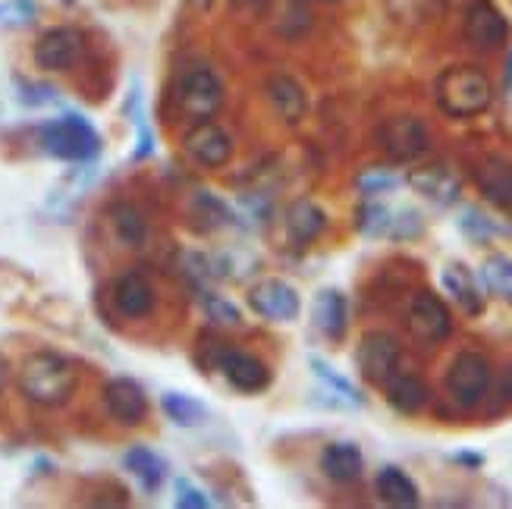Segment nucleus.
I'll return each instance as SVG.
<instances>
[{
  "label": "nucleus",
  "mask_w": 512,
  "mask_h": 509,
  "mask_svg": "<svg viewBox=\"0 0 512 509\" xmlns=\"http://www.w3.org/2000/svg\"><path fill=\"white\" fill-rule=\"evenodd\" d=\"M183 148H186L189 158L198 167H205V170L227 167L233 161V151H236L233 136L220 123H214V120L192 123V129L183 136Z\"/></svg>",
  "instance_id": "10"
},
{
  "label": "nucleus",
  "mask_w": 512,
  "mask_h": 509,
  "mask_svg": "<svg viewBox=\"0 0 512 509\" xmlns=\"http://www.w3.org/2000/svg\"><path fill=\"white\" fill-rule=\"evenodd\" d=\"M396 186H399L396 176H381V173H371L362 180L365 195H377V192H387V189H396Z\"/></svg>",
  "instance_id": "33"
},
{
  "label": "nucleus",
  "mask_w": 512,
  "mask_h": 509,
  "mask_svg": "<svg viewBox=\"0 0 512 509\" xmlns=\"http://www.w3.org/2000/svg\"><path fill=\"white\" fill-rule=\"evenodd\" d=\"M41 148L60 161H88L98 151V132L79 114L41 126Z\"/></svg>",
  "instance_id": "5"
},
{
  "label": "nucleus",
  "mask_w": 512,
  "mask_h": 509,
  "mask_svg": "<svg viewBox=\"0 0 512 509\" xmlns=\"http://www.w3.org/2000/svg\"><path fill=\"white\" fill-rule=\"evenodd\" d=\"M205 308H208L211 321L224 324V327H236V324L242 321V318H239V308L230 305L227 299H220V296H208V299H205Z\"/></svg>",
  "instance_id": "31"
},
{
  "label": "nucleus",
  "mask_w": 512,
  "mask_h": 509,
  "mask_svg": "<svg viewBox=\"0 0 512 509\" xmlns=\"http://www.w3.org/2000/svg\"><path fill=\"white\" fill-rule=\"evenodd\" d=\"M321 469L330 481L337 484H352L362 478V469H365V456L362 450L349 444V440H337V444H330L324 453H321Z\"/></svg>",
  "instance_id": "19"
},
{
  "label": "nucleus",
  "mask_w": 512,
  "mask_h": 509,
  "mask_svg": "<svg viewBox=\"0 0 512 509\" xmlns=\"http://www.w3.org/2000/svg\"><path fill=\"white\" fill-rule=\"evenodd\" d=\"M249 308L264 321H296L302 302L293 283L271 277L255 283L249 290Z\"/></svg>",
  "instance_id": "13"
},
{
  "label": "nucleus",
  "mask_w": 512,
  "mask_h": 509,
  "mask_svg": "<svg viewBox=\"0 0 512 509\" xmlns=\"http://www.w3.org/2000/svg\"><path fill=\"white\" fill-rule=\"evenodd\" d=\"M315 327L330 340V343H340L346 337V327H349V305L346 296L337 290H321L315 296Z\"/></svg>",
  "instance_id": "21"
},
{
  "label": "nucleus",
  "mask_w": 512,
  "mask_h": 509,
  "mask_svg": "<svg viewBox=\"0 0 512 509\" xmlns=\"http://www.w3.org/2000/svg\"><path fill=\"white\" fill-rule=\"evenodd\" d=\"M434 101L447 117L453 120H472L481 117L494 104V82L481 66L456 63L447 66L434 82Z\"/></svg>",
  "instance_id": "2"
},
{
  "label": "nucleus",
  "mask_w": 512,
  "mask_h": 509,
  "mask_svg": "<svg viewBox=\"0 0 512 509\" xmlns=\"http://www.w3.org/2000/svg\"><path fill=\"white\" fill-rule=\"evenodd\" d=\"M176 506H183V509H189V506L205 509L208 506V497L198 491V488H192V484L180 481V484H176Z\"/></svg>",
  "instance_id": "32"
},
{
  "label": "nucleus",
  "mask_w": 512,
  "mask_h": 509,
  "mask_svg": "<svg viewBox=\"0 0 512 509\" xmlns=\"http://www.w3.org/2000/svg\"><path fill=\"white\" fill-rule=\"evenodd\" d=\"M475 183L484 198L500 211H512V161L503 154H487L475 167Z\"/></svg>",
  "instance_id": "17"
},
{
  "label": "nucleus",
  "mask_w": 512,
  "mask_h": 509,
  "mask_svg": "<svg viewBox=\"0 0 512 509\" xmlns=\"http://www.w3.org/2000/svg\"><path fill=\"white\" fill-rule=\"evenodd\" d=\"M321 4H337V0H321Z\"/></svg>",
  "instance_id": "39"
},
{
  "label": "nucleus",
  "mask_w": 512,
  "mask_h": 509,
  "mask_svg": "<svg viewBox=\"0 0 512 509\" xmlns=\"http://www.w3.org/2000/svg\"><path fill=\"white\" fill-rule=\"evenodd\" d=\"M123 466L139 478V484L148 491V494H154L164 484V478H167V466H164V459L158 456V453H151L148 447H132L129 453H126V459H123Z\"/></svg>",
  "instance_id": "26"
},
{
  "label": "nucleus",
  "mask_w": 512,
  "mask_h": 509,
  "mask_svg": "<svg viewBox=\"0 0 512 509\" xmlns=\"http://www.w3.org/2000/svg\"><path fill=\"white\" fill-rule=\"evenodd\" d=\"M19 393L26 396L32 406L41 409H60L73 400V393L79 387V371L76 365L60 356V352L41 349L19 365Z\"/></svg>",
  "instance_id": "1"
},
{
  "label": "nucleus",
  "mask_w": 512,
  "mask_h": 509,
  "mask_svg": "<svg viewBox=\"0 0 512 509\" xmlns=\"http://www.w3.org/2000/svg\"><path fill=\"white\" fill-rule=\"evenodd\" d=\"M264 98L267 104L274 107V114L283 120V123H302L305 114H308V95H305V88L299 79L293 76H286V73H274V76H267L264 82Z\"/></svg>",
  "instance_id": "16"
},
{
  "label": "nucleus",
  "mask_w": 512,
  "mask_h": 509,
  "mask_svg": "<svg viewBox=\"0 0 512 509\" xmlns=\"http://www.w3.org/2000/svg\"><path fill=\"white\" fill-rule=\"evenodd\" d=\"M374 491L384 503L390 506H399V509H415L421 503V494H418V484L396 466H387L377 472V481H374Z\"/></svg>",
  "instance_id": "23"
},
{
  "label": "nucleus",
  "mask_w": 512,
  "mask_h": 509,
  "mask_svg": "<svg viewBox=\"0 0 512 509\" xmlns=\"http://www.w3.org/2000/svg\"><path fill=\"white\" fill-rule=\"evenodd\" d=\"M456 462H465V466H481V462H484V456L481 453H456Z\"/></svg>",
  "instance_id": "36"
},
{
  "label": "nucleus",
  "mask_w": 512,
  "mask_h": 509,
  "mask_svg": "<svg viewBox=\"0 0 512 509\" xmlns=\"http://www.w3.org/2000/svg\"><path fill=\"white\" fill-rule=\"evenodd\" d=\"M412 186L425 195V198H431L434 205H453V202H459V192H462V186H459V180L453 176V170H447L443 164H434V167H418L412 176Z\"/></svg>",
  "instance_id": "20"
},
{
  "label": "nucleus",
  "mask_w": 512,
  "mask_h": 509,
  "mask_svg": "<svg viewBox=\"0 0 512 509\" xmlns=\"http://www.w3.org/2000/svg\"><path fill=\"white\" fill-rule=\"evenodd\" d=\"M4 387H7V359L0 356V393H4Z\"/></svg>",
  "instance_id": "37"
},
{
  "label": "nucleus",
  "mask_w": 512,
  "mask_h": 509,
  "mask_svg": "<svg viewBox=\"0 0 512 509\" xmlns=\"http://www.w3.org/2000/svg\"><path fill=\"white\" fill-rule=\"evenodd\" d=\"M487 390H491V362H487V356L475 349L459 352L447 371L450 400L462 412H472L487 400Z\"/></svg>",
  "instance_id": "3"
},
{
  "label": "nucleus",
  "mask_w": 512,
  "mask_h": 509,
  "mask_svg": "<svg viewBox=\"0 0 512 509\" xmlns=\"http://www.w3.org/2000/svg\"><path fill=\"white\" fill-rule=\"evenodd\" d=\"M481 277L487 283V290H491L497 299L512 302V258H506V255L487 258V264L481 268Z\"/></svg>",
  "instance_id": "28"
},
{
  "label": "nucleus",
  "mask_w": 512,
  "mask_h": 509,
  "mask_svg": "<svg viewBox=\"0 0 512 509\" xmlns=\"http://www.w3.org/2000/svg\"><path fill=\"white\" fill-rule=\"evenodd\" d=\"M104 409L123 428H139L148 418V393L132 378H110L104 384Z\"/></svg>",
  "instance_id": "12"
},
{
  "label": "nucleus",
  "mask_w": 512,
  "mask_h": 509,
  "mask_svg": "<svg viewBox=\"0 0 512 509\" xmlns=\"http://www.w3.org/2000/svg\"><path fill=\"white\" fill-rule=\"evenodd\" d=\"M173 98L189 120H211L220 104H224V82L208 66H192V70L180 73V79H176Z\"/></svg>",
  "instance_id": "4"
},
{
  "label": "nucleus",
  "mask_w": 512,
  "mask_h": 509,
  "mask_svg": "<svg viewBox=\"0 0 512 509\" xmlns=\"http://www.w3.org/2000/svg\"><path fill=\"white\" fill-rule=\"evenodd\" d=\"M409 334L421 346H437L453 334V315L447 302L431 290H418L409 305Z\"/></svg>",
  "instance_id": "9"
},
{
  "label": "nucleus",
  "mask_w": 512,
  "mask_h": 509,
  "mask_svg": "<svg viewBox=\"0 0 512 509\" xmlns=\"http://www.w3.org/2000/svg\"><path fill=\"white\" fill-rule=\"evenodd\" d=\"M230 4L242 13H261L267 7V0H230Z\"/></svg>",
  "instance_id": "34"
},
{
  "label": "nucleus",
  "mask_w": 512,
  "mask_h": 509,
  "mask_svg": "<svg viewBox=\"0 0 512 509\" xmlns=\"http://www.w3.org/2000/svg\"><path fill=\"white\" fill-rule=\"evenodd\" d=\"M164 412H167L170 422L180 425V428H198L208 418L205 406L198 400H192V396H186V393H167L164 396Z\"/></svg>",
  "instance_id": "27"
},
{
  "label": "nucleus",
  "mask_w": 512,
  "mask_h": 509,
  "mask_svg": "<svg viewBox=\"0 0 512 509\" xmlns=\"http://www.w3.org/2000/svg\"><path fill=\"white\" fill-rule=\"evenodd\" d=\"M399 359H403V346L384 330H371L355 349V365H359V374L368 384H387L399 371Z\"/></svg>",
  "instance_id": "11"
},
{
  "label": "nucleus",
  "mask_w": 512,
  "mask_h": 509,
  "mask_svg": "<svg viewBox=\"0 0 512 509\" xmlns=\"http://www.w3.org/2000/svg\"><path fill=\"white\" fill-rule=\"evenodd\" d=\"M500 396L503 400L512 406V365L506 368V374H503V381H500Z\"/></svg>",
  "instance_id": "35"
},
{
  "label": "nucleus",
  "mask_w": 512,
  "mask_h": 509,
  "mask_svg": "<svg viewBox=\"0 0 512 509\" xmlns=\"http://www.w3.org/2000/svg\"><path fill=\"white\" fill-rule=\"evenodd\" d=\"M85 51V35L76 26H54L44 29L35 44H32V57L35 66H41L44 73H66L82 60Z\"/></svg>",
  "instance_id": "8"
},
{
  "label": "nucleus",
  "mask_w": 512,
  "mask_h": 509,
  "mask_svg": "<svg viewBox=\"0 0 512 509\" xmlns=\"http://www.w3.org/2000/svg\"><path fill=\"white\" fill-rule=\"evenodd\" d=\"M311 365H315V371L321 374V378H324L333 390H337V393L343 396V400H349L352 406H362V403H365V400H362V393L355 390L346 378H340V374H333V371H330V365H324L321 359H311Z\"/></svg>",
  "instance_id": "30"
},
{
  "label": "nucleus",
  "mask_w": 512,
  "mask_h": 509,
  "mask_svg": "<svg viewBox=\"0 0 512 509\" xmlns=\"http://www.w3.org/2000/svg\"><path fill=\"white\" fill-rule=\"evenodd\" d=\"M390 220H393V217H390L387 208L368 202V205L359 211V230H362L365 236H387V233H390Z\"/></svg>",
  "instance_id": "29"
},
{
  "label": "nucleus",
  "mask_w": 512,
  "mask_h": 509,
  "mask_svg": "<svg viewBox=\"0 0 512 509\" xmlns=\"http://www.w3.org/2000/svg\"><path fill=\"white\" fill-rule=\"evenodd\" d=\"M440 280H443V290L453 296V302L462 308L465 315L478 318L484 312V293H481L475 274L465 268V264H459V261L447 264L443 274H440Z\"/></svg>",
  "instance_id": "18"
},
{
  "label": "nucleus",
  "mask_w": 512,
  "mask_h": 509,
  "mask_svg": "<svg viewBox=\"0 0 512 509\" xmlns=\"http://www.w3.org/2000/svg\"><path fill=\"white\" fill-rule=\"evenodd\" d=\"M214 365L227 378V384L239 393H261L267 384H271V371H267V365L261 359H255L252 352L220 349L214 356Z\"/></svg>",
  "instance_id": "14"
},
{
  "label": "nucleus",
  "mask_w": 512,
  "mask_h": 509,
  "mask_svg": "<svg viewBox=\"0 0 512 509\" xmlns=\"http://www.w3.org/2000/svg\"><path fill=\"white\" fill-rule=\"evenodd\" d=\"M506 82H509V88H512V54H509V60H506Z\"/></svg>",
  "instance_id": "38"
},
{
  "label": "nucleus",
  "mask_w": 512,
  "mask_h": 509,
  "mask_svg": "<svg viewBox=\"0 0 512 509\" xmlns=\"http://www.w3.org/2000/svg\"><path fill=\"white\" fill-rule=\"evenodd\" d=\"M377 142H381L384 154L396 164H409L418 161L421 154L431 148V132L412 114H396L387 117L381 126H377Z\"/></svg>",
  "instance_id": "6"
},
{
  "label": "nucleus",
  "mask_w": 512,
  "mask_h": 509,
  "mask_svg": "<svg viewBox=\"0 0 512 509\" xmlns=\"http://www.w3.org/2000/svg\"><path fill=\"white\" fill-rule=\"evenodd\" d=\"M110 227H114V236L123 242L126 249H145L148 246V224L136 205L129 202H117L110 205Z\"/></svg>",
  "instance_id": "24"
},
{
  "label": "nucleus",
  "mask_w": 512,
  "mask_h": 509,
  "mask_svg": "<svg viewBox=\"0 0 512 509\" xmlns=\"http://www.w3.org/2000/svg\"><path fill=\"white\" fill-rule=\"evenodd\" d=\"M286 230L296 246H308L327 230V214L315 202H296L286 214Z\"/></svg>",
  "instance_id": "25"
},
{
  "label": "nucleus",
  "mask_w": 512,
  "mask_h": 509,
  "mask_svg": "<svg viewBox=\"0 0 512 509\" xmlns=\"http://www.w3.org/2000/svg\"><path fill=\"white\" fill-rule=\"evenodd\" d=\"M384 387H387V403L403 415H418L431 403V390L425 381L418 378V374H399L396 371Z\"/></svg>",
  "instance_id": "22"
},
{
  "label": "nucleus",
  "mask_w": 512,
  "mask_h": 509,
  "mask_svg": "<svg viewBox=\"0 0 512 509\" xmlns=\"http://www.w3.org/2000/svg\"><path fill=\"white\" fill-rule=\"evenodd\" d=\"M462 35L469 41V48H475L478 54H494L506 48L512 26L494 0H472L462 19Z\"/></svg>",
  "instance_id": "7"
},
{
  "label": "nucleus",
  "mask_w": 512,
  "mask_h": 509,
  "mask_svg": "<svg viewBox=\"0 0 512 509\" xmlns=\"http://www.w3.org/2000/svg\"><path fill=\"white\" fill-rule=\"evenodd\" d=\"M110 299H114L117 315L126 321H142L154 312V305H158V293H154L151 280L139 271H126L123 277H117Z\"/></svg>",
  "instance_id": "15"
}]
</instances>
